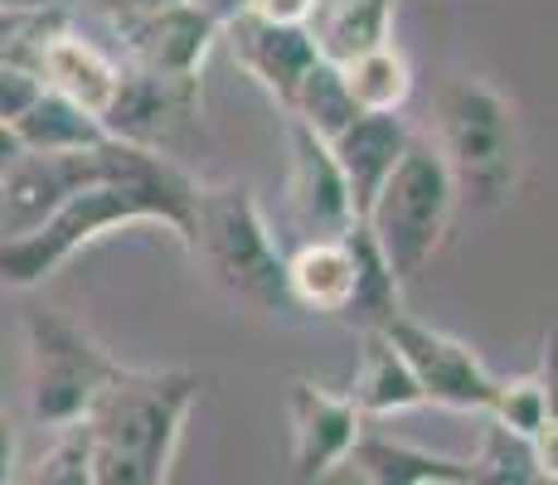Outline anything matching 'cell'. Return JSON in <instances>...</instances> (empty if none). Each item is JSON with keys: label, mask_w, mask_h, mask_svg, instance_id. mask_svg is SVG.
Listing matches in <instances>:
<instances>
[{"label": "cell", "mask_w": 558, "mask_h": 485, "mask_svg": "<svg viewBox=\"0 0 558 485\" xmlns=\"http://www.w3.org/2000/svg\"><path fill=\"white\" fill-rule=\"evenodd\" d=\"M199 398L195 369H117L78 417L93 485H166L180 433Z\"/></svg>", "instance_id": "obj_1"}, {"label": "cell", "mask_w": 558, "mask_h": 485, "mask_svg": "<svg viewBox=\"0 0 558 485\" xmlns=\"http://www.w3.org/2000/svg\"><path fill=\"white\" fill-rule=\"evenodd\" d=\"M214 287L229 301H243L253 311H282V243L267 223L257 190L248 180H219V185H195V209H190V239Z\"/></svg>", "instance_id": "obj_2"}, {"label": "cell", "mask_w": 558, "mask_h": 485, "mask_svg": "<svg viewBox=\"0 0 558 485\" xmlns=\"http://www.w3.org/2000/svg\"><path fill=\"white\" fill-rule=\"evenodd\" d=\"M457 199L461 190L447 160L437 156L433 142L413 136L399 166H393V175L379 185L374 204L360 219L399 282H413L437 257V247L447 243V229L457 219Z\"/></svg>", "instance_id": "obj_3"}, {"label": "cell", "mask_w": 558, "mask_h": 485, "mask_svg": "<svg viewBox=\"0 0 558 485\" xmlns=\"http://www.w3.org/2000/svg\"><path fill=\"white\" fill-rule=\"evenodd\" d=\"M437 156L447 160L457 190H471L481 204H500L520 185L524 146L510 97L486 78H457L437 93Z\"/></svg>", "instance_id": "obj_4"}, {"label": "cell", "mask_w": 558, "mask_h": 485, "mask_svg": "<svg viewBox=\"0 0 558 485\" xmlns=\"http://www.w3.org/2000/svg\"><path fill=\"white\" fill-rule=\"evenodd\" d=\"M122 364L102 350L69 311L35 306L25 311V388L29 417L39 427H69L93 408V398L112 384Z\"/></svg>", "instance_id": "obj_5"}, {"label": "cell", "mask_w": 558, "mask_h": 485, "mask_svg": "<svg viewBox=\"0 0 558 485\" xmlns=\"http://www.w3.org/2000/svg\"><path fill=\"white\" fill-rule=\"evenodd\" d=\"M132 223H151V209L142 204L136 190L112 185V180L83 185L78 194H69L49 219H39L35 229L0 239V287H15V291L45 287L49 277L63 272L88 243H98L102 233L132 229Z\"/></svg>", "instance_id": "obj_6"}, {"label": "cell", "mask_w": 558, "mask_h": 485, "mask_svg": "<svg viewBox=\"0 0 558 485\" xmlns=\"http://www.w3.org/2000/svg\"><path fill=\"white\" fill-rule=\"evenodd\" d=\"M384 336L403 354L423 403L457 408V413H486L490 393H496V374L481 364V354L466 340L447 336V330L427 326V320L408 316V311H399L384 326Z\"/></svg>", "instance_id": "obj_7"}, {"label": "cell", "mask_w": 558, "mask_h": 485, "mask_svg": "<svg viewBox=\"0 0 558 485\" xmlns=\"http://www.w3.org/2000/svg\"><path fill=\"white\" fill-rule=\"evenodd\" d=\"M112 25L117 39H122L126 69L175 83H199L204 59L219 39V25L190 0H170V5L156 10H126V15H112Z\"/></svg>", "instance_id": "obj_8"}, {"label": "cell", "mask_w": 558, "mask_h": 485, "mask_svg": "<svg viewBox=\"0 0 558 485\" xmlns=\"http://www.w3.org/2000/svg\"><path fill=\"white\" fill-rule=\"evenodd\" d=\"M364 417L355 413L345 393H330L316 379H296L287 393V457H292V476L302 485L326 481L340 471L364 437Z\"/></svg>", "instance_id": "obj_9"}, {"label": "cell", "mask_w": 558, "mask_h": 485, "mask_svg": "<svg viewBox=\"0 0 558 485\" xmlns=\"http://www.w3.org/2000/svg\"><path fill=\"white\" fill-rule=\"evenodd\" d=\"M287 223L296 243L340 239L350 223H360L330 146L296 122H287Z\"/></svg>", "instance_id": "obj_10"}, {"label": "cell", "mask_w": 558, "mask_h": 485, "mask_svg": "<svg viewBox=\"0 0 558 485\" xmlns=\"http://www.w3.org/2000/svg\"><path fill=\"white\" fill-rule=\"evenodd\" d=\"M98 180H102L98 146L93 150H59V156L25 150V156L0 175V239L35 229V223L49 219L69 194H78L83 185H98Z\"/></svg>", "instance_id": "obj_11"}, {"label": "cell", "mask_w": 558, "mask_h": 485, "mask_svg": "<svg viewBox=\"0 0 558 485\" xmlns=\"http://www.w3.org/2000/svg\"><path fill=\"white\" fill-rule=\"evenodd\" d=\"M195 117H199V83L151 78V73L122 63L117 93L102 112V132L112 136V142L160 150L175 142V132H185Z\"/></svg>", "instance_id": "obj_12"}, {"label": "cell", "mask_w": 558, "mask_h": 485, "mask_svg": "<svg viewBox=\"0 0 558 485\" xmlns=\"http://www.w3.org/2000/svg\"><path fill=\"white\" fill-rule=\"evenodd\" d=\"M29 69H35L39 88L69 97L83 112H93L102 122L107 102L117 93V78H122V63H112L107 53L93 45V39L73 35L63 25V10L45 20V29L35 35V49H29Z\"/></svg>", "instance_id": "obj_13"}, {"label": "cell", "mask_w": 558, "mask_h": 485, "mask_svg": "<svg viewBox=\"0 0 558 485\" xmlns=\"http://www.w3.org/2000/svg\"><path fill=\"white\" fill-rule=\"evenodd\" d=\"M219 35L229 39L233 63H239L282 112H287V102H292L296 83L306 78V69L320 59L306 25H272V20L253 15V10H243L229 25H219Z\"/></svg>", "instance_id": "obj_14"}, {"label": "cell", "mask_w": 558, "mask_h": 485, "mask_svg": "<svg viewBox=\"0 0 558 485\" xmlns=\"http://www.w3.org/2000/svg\"><path fill=\"white\" fill-rule=\"evenodd\" d=\"M360 277V223H350L340 239H306L282 257L287 306L320 320H345L350 296Z\"/></svg>", "instance_id": "obj_15"}, {"label": "cell", "mask_w": 558, "mask_h": 485, "mask_svg": "<svg viewBox=\"0 0 558 485\" xmlns=\"http://www.w3.org/2000/svg\"><path fill=\"white\" fill-rule=\"evenodd\" d=\"M408 142H413V132H408L399 112H360L345 132H336L326 142L340 166V180L350 190V204H355V219H364V209L374 204L384 180L393 175Z\"/></svg>", "instance_id": "obj_16"}, {"label": "cell", "mask_w": 558, "mask_h": 485, "mask_svg": "<svg viewBox=\"0 0 558 485\" xmlns=\"http://www.w3.org/2000/svg\"><path fill=\"white\" fill-rule=\"evenodd\" d=\"M345 466H355L364 485H471L466 461L437 457L427 447H413V441H399L389 433H369V427L355 441Z\"/></svg>", "instance_id": "obj_17"}, {"label": "cell", "mask_w": 558, "mask_h": 485, "mask_svg": "<svg viewBox=\"0 0 558 485\" xmlns=\"http://www.w3.org/2000/svg\"><path fill=\"white\" fill-rule=\"evenodd\" d=\"M481 417L506 427L510 437L530 441L539 471L554 476V384H549V374L534 369V374H514V379H496V393H490Z\"/></svg>", "instance_id": "obj_18"}, {"label": "cell", "mask_w": 558, "mask_h": 485, "mask_svg": "<svg viewBox=\"0 0 558 485\" xmlns=\"http://www.w3.org/2000/svg\"><path fill=\"white\" fill-rule=\"evenodd\" d=\"M345 398L355 403V413L364 423H369V417H393V413H408V408H423V393H417L403 354L393 350L384 330H360V360H355V379H350Z\"/></svg>", "instance_id": "obj_19"}, {"label": "cell", "mask_w": 558, "mask_h": 485, "mask_svg": "<svg viewBox=\"0 0 558 485\" xmlns=\"http://www.w3.org/2000/svg\"><path fill=\"white\" fill-rule=\"evenodd\" d=\"M311 39L320 59L350 63L355 53L393 39V0H320Z\"/></svg>", "instance_id": "obj_20"}, {"label": "cell", "mask_w": 558, "mask_h": 485, "mask_svg": "<svg viewBox=\"0 0 558 485\" xmlns=\"http://www.w3.org/2000/svg\"><path fill=\"white\" fill-rule=\"evenodd\" d=\"M15 136L25 150H39V156H59V150H93L107 142L102 122L93 112H83L69 97L39 88V97L25 107V117L15 122Z\"/></svg>", "instance_id": "obj_21"}, {"label": "cell", "mask_w": 558, "mask_h": 485, "mask_svg": "<svg viewBox=\"0 0 558 485\" xmlns=\"http://www.w3.org/2000/svg\"><path fill=\"white\" fill-rule=\"evenodd\" d=\"M340 73L360 112H403V102L413 97V63L393 39L355 53L350 63H340Z\"/></svg>", "instance_id": "obj_22"}, {"label": "cell", "mask_w": 558, "mask_h": 485, "mask_svg": "<svg viewBox=\"0 0 558 485\" xmlns=\"http://www.w3.org/2000/svg\"><path fill=\"white\" fill-rule=\"evenodd\" d=\"M355 117H360V107L345 88V73H340V63H330V59L311 63L306 78L296 83L292 102H287V122L306 126V132L320 136V142H330L336 132H345Z\"/></svg>", "instance_id": "obj_23"}, {"label": "cell", "mask_w": 558, "mask_h": 485, "mask_svg": "<svg viewBox=\"0 0 558 485\" xmlns=\"http://www.w3.org/2000/svg\"><path fill=\"white\" fill-rule=\"evenodd\" d=\"M399 311H403V282L389 272V263H384V253L374 247L369 229L360 223V277H355V296H350V311L340 326L384 330Z\"/></svg>", "instance_id": "obj_24"}, {"label": "cell", "mask_w": 558, "mask_h": 485, "mask_svg": "<svg viewBox=\"0 0 558 485\" xmlns=\"http://www.w3.org/2000/svg\"><path fill=\"white\" fill-rule=\"evenodd\" d=\"M466 471H471V485H534L544 476L534 451H530V441L510 437L506 427H496V423L486 427L481 451L466 461Z\"/></svg>", "instance_id": "obj_25"}, {"label": "cell", "mask_w": 558, "mask_h": 485, "mask_svg": "<svg viewBox=\"0 0 558 485\" xmlns=\"http://www.w3.org/2000/svg\"><path fill=\"white\" fill-rule=\"evenodd\" d=\"M20 485H93L88 433H83V423L53 427V441L20 471Z\"/></svg>", "instance_id": "obj_26"}, {"label": "cell", "mask_w": 558, "mask_h": 485, "mask_svg": "<svg viewBox=\"0 0 558 485\" xmlns=\"http://www.w3.org/2000/svg\"><path fill=\"white\" fill-rule=\"evenodd\" d=\"M35 97H39L35 69H29V63H15V59H0V122L15 126Z\"/></svg>", "instance_id": "obj_27"}, {"label": "cell", "mask_w": 558, "mask_h": 485, "mask_svg": "<svg viewBox=\"0 0 558 485\" xmlns=\"http://www.w3.org/2000/svg\"><path fill=\"white\" fill-rule=\"evenodd\" d=\"M248 10L263 20H272V25H306L311 29L320 0H248Z\"/></svg>", "instance_id": "obj_28"}, {"label": "cell", "mask_w": 558, "mask_h": 485, "mask_svg": "<svg viewBox=\"0 0 558 485\" xmlns=\"http://www.w3.org/2000/svg\"><path fill=\"white\" fill-rule=\"evenodd\" d=\"M20 471V437H15V423L0 413V485H10Z\"/></svg>", "instance_id": "obj_29"}, {"label": "cell", "mask_w": 558, "mask_h": 485, "mask_svg": "<svg viewBox=\"0 0 558 485\" xmlns=\"http://www.w3.org/2000/svg\"><path fill=\"white\" fill-rule=\"evenodd\" d=\"M190 5L204 10L214 25H229L233 15H243V10H248V0H190Z\"/></svg>", "instance_id": "obj_30"}, {"label": "cell", "mask_w": 558, "mask_h": 485, "mask_svg": "<svg viewBox=\"0 0 558 485\" xmlns=\"http://www.w3.org/2000/svg\"><path fill=\"white\" fill-rule=\"evenodd\" d=\"M73 0H0V10L10 15H53V10H69Z\"/></svg>", "instance_id": "obj_31"}, {"label": "cell", "mask_w": 558, "mask_h": 485, "mask_svg": "<svg viewBox=\"0 0 558 485\" xmlns=\"http://www.w3.org/2000/svg\"><path fill=\"white\" fill-rule=\"evenodd\" d=\"M25 156V146H20V136H15V126H5L0 122V175H5L10 166H15V160Z\"/></svg>", "instance_id": "obj_32"}, {"label": "cell", "mask_w": 558, "mask_h": 485, "mask_svg": "<svg viewBox=\"0 0 558 485\" xmlns=\"http://www.w3.org/2000/svg\"><path fill=\"white\" fill-rule=\"evenodd\" d=\"M112 15H126V10H156V5H170V0H102Z\"/></svg>", "instance_id": "obj_33"}, {"label": "cell", "mask_w": 558, "mask_h": 485, "mask_svg": "<svg viewBox=\"0 0 558 485\" xmlns=\"http://www.w3.org/2000/svg\"><path fill=\"white\" fill-rule=\"evenodd\" d=\"M534 485H554V476H539V481H534Z\"/></svg>", "instance_id": "obj_34"}]
</instances>
